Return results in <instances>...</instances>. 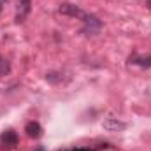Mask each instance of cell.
<instances>
[{
    "label": "cell",
    "instance_id": "1",
    "mask_svg": "<svg viewBox=\"0 0 151 151\" xmlns=\"http://www.w3.org/2000/svg\"><path fill=\"white\" fill-rule=\"evenodd\" d=\"M81 21H83V32L84 34H90V35H95L97 32H100V28H102V21L97 18V16H93V14H83V18H81Z\"/></svg>",
    "mask_w": 151,
    "mask_h": 151
},
{
    "label": "cell",
    "instance_id": "2",
    "mask_svg": "<svg viewBox=\"0 0 151 151\" xmlns=\"http://www.w3.org/2000/svg\"><path fill=\"white\" fill-rule=\"evenodd\" d=\"M58 12L60 14H63V16H69V18H83V14H84V11L81 9V7H77L76 4H69V2H63V4H60V7H58Z\"/></svg>",
    "mask_w": 151,
    "mask_h": 151
},
{
    "label": "cell",
    "instance_id": "3",
    "mask_svg": "<svg viewBox=\"0 0 151 151\" xmlns=\"http://www.w3.org/2000/svg\"><path fill=\"white\" fill-rule=\"evenodd\" d=\"M127 127L128 125L123 119H119V118H106L102 121V128L107 130V132H123Z\"/></svg>",
    "mask_w": 151,
    "mask_h": 151
},
{
    "label": "cell",
    "instance_id": "4",
    "mask_svg": "<svg viewBox=\"0 0 151 151\" xmlns=\"http://www.w3.org/2000/svg\"><path fill=\"white\" fill-rule=\"evenodd\" d=\"M32 11V0H18V12H16V23H23L25 18Z\"/></svg>",
    "mask_w": 151,
    "mask_h": 151
},
{
    "label": "cell",
    "instance_id": "5",
    "mask_svg": "<svg viewBox=\"0 0 151 151\" xmlns=\"http://www.w3.org/2000/svg\"><path fill=\"white\" fill-rule=\"evenodd\" d=\"M25 132L30 139H39L42 135V128H40V125L37 121H28L27 127H25Z\"/></svg>",
    "mask_w": 151,
    "mask_h": 151
},
{
    "label": "cell",
    "instance_id": "6",
    "mask_svg": "<svg viewBox=\"0 0 151 151\" xmlns=\"http://www.w3.org/2000/svg\"><path fill=\"white\" fill-rule=\"evenodd\" d=\"M9 74H11V62H9L5 56L0 55V77L9 76Z\"/></svg>",
    "mask_w": 151,
    "mask_h": 151
},
{
    "label": "cell",
    "instance_id": "7",
    "mask_svg": "<svg viewBox=\"0 0 151 151\" xmlns=\"http://www.w3.org/2000/svg\"><path fill=\"white\" fill-rule=\"evenodd\" d=\"M46 81L51 83V84H60L63 81L62 72H49V74H46Z\"/></svg>",
    "mask_w": 151,
    "mask_h": 151
},
{
    "label": "cell",
    "instance_id": "8",
    "mask_svg": "<svg viewBox=\"0 0 151 151\" xmlns=\"http://www.w3.org/2000/svg\"><path fill=\"white\" fill-rule=\"evenodd\" d=\"M132 63H137L141 67H151V56H148V58H134Z\"/></svg>",
    "mask_w": 151,
    "mask_h": 151
},
{
    "label": "cell",
    "instance_id": "9",
    "mask_svg": "<svg viewBox=\"0 0 151 151\" xmlns=\"http://www.w3.org/2000/svg\"><path fill=\"white\" fill-rule=\"evenodd\" d=\"M146 4H148V7H150V9H151V0H148V2H146Z\"/></svg>",
    "mask_w": 151,
    "mask_h": 151
},
{
    "label": "cell",
    "instance_id": "10",
    "mask_svg": "<svg viewBox=\"0 0 151 151\" xmlns=\"http://www.w3.org/2000/svg\"><path fill=\"white\" fill-rule=\"evenodd\" d=\"M0 11H2V0H0Z\"/></svg>",
    "mask_w": 151,
    "mask_h": 151
}]
</instances>
